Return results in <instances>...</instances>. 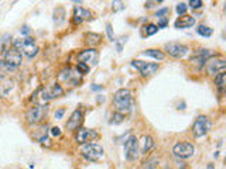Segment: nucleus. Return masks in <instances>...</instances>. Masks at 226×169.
Wrapping results in <instances>:
<instances>
[{"label": "nucleus", "mask_w": 226, "mask_h": 169, "mask_svg": "<svg viewBox=\"0 0 226 169\" xmlns=\"http://www.w3.org/2000/svg\"><path fill=\"white\" fill-rule=\"evenodd\" d=\"M113 106L119 113H129L131 110V93L129 89H119L113 96Z\"/></svg>", "instance_id": "f257e3e1"}, {"label": "nucleus", "mask_w": 226, "mask_h": 169, "mask_svg": "<svg viewBox=\"0 0 226 169\" xmlns=\"http://www.w3.org/2000/svg\"><path fill=\"white\" fill-rule=\"evenodd\" d=\"M13 48L27 58H34L38 54V47L35 45V41L31 37H26L24 39H14Z\"/></svg>", "instance_id": "f03ea898"}, {"label": "nucleus", "mask_w": 226, "mask_h": 169, "mask_svg": "<svg viewBox=\"0 0 226 169\" xmlns=\"http://www.w3.org/2000/svg\"><path fill=\"white\" fill-rule=\"evenodd\" d=\"M81 154H82V156H84L85 159H88L90 162H97L103 156V148L99 144L89 143V144H85L84 147H82Z\"/></svg>", "instance_id": "7ed1b4c3"}, {"label": "nucleus", "mask_w": 226, "mask_h": 169, "mask_svg": "<svg viewBox=\"0 0 226 169\" xmlns=\"http://www.w3.org/2000/svg\"><path fill=\"white\" fill-rule=\"evenodd\" d=\"M21 61H23V57H21V54L17 49L9 48V49L4 51V61H3V64H4L7 71L16 69L17 66L21 65Z\"/></svg>", "instance_id": "20e7f679"}, {"label": "nucleus", "mask_w": 226, "mask_h": 169, "mask_svg": "<svg viewBox=\"0 0 226 169\" xmlns=\"http://www.w3.org/2000/svg\"><path fill=\"white\" fill-rule=\"evenodd\" d=\"M209 130H211V121H209V118L207 116H198L196 120H195L194 125H192V134L196 138H201V137L207 135Z\"/></svg>", "instance_id": "39448f33"}, {"label": "nucleus", "mask_w": 226, "mask_h": 169, "mask_svg": "<svg viewBox=\"0 0 226 169\" xmlns=\"http://www.w3.org/2000/svg\"><path fill=\"white\" fill-rule=\"evenodd\" d=\"M140 150H139V141L136 137H129L124 143V156L127 161H136L139 158Z\"/></svg>", "instance_id": "423d86ee"}, {"label": "nucleus", "mask_w": 226, "mask_h": 169, "mask_svg": "<svg viewBox=\"0 0 226 169\" xmlns=\"http://www.w3.org/2000/svg\"><path fill=\"white\" fill-rule=\"evenodd\" d=\"M173 152L177 158H181V159H187V158H191L195 152V147L194 144L191 143H177L173 148Z\"/></svg>", "instance_id": "0eeeda50"}, {"label": "nucleus", "mask_w": 226, "mask_h": 169, "mask_svg": "<svg viewBox=\"0 0 226 169\" xmlns=\"http://www.w3.org/2000/svg\"><path fill=\"white\" fill-rule=\"evenodd\" d=\"M45 114H47V107L41 106V104H34L27 111V121L30 124H38L44 120Z\"/></svg>", "instance_id": "6e6552de"}, {"label": "nucleus", "mask_w": 226, "mask_h": 169, "mask_svg": "<svg viewBox=\"0 0 226 169\" xmlns=\"http://www.w3.org/2000/svg\"><path fill=\"white\" fill-rule=\"evenodd\" d=\"M131 65L136 69H139V72L143 76H153L158 71V64H154V62H144V61L134 59V61H131Z\"/></svg>", "instance_id": "1a4fd4ad"}, {"label": "nucleus", "mask_w": 226, "mask_h": 169, "mask_svg": "<svg viewBox=\"0 0 226 169\" xmlns=\"http://www.w3.org/2000/svg\"><path fill=\"white\" fill-rule=\"evenodd\" d=\"M226 68V61L223 58L215 57V58H209L207 61V72L212 76H216L219 72L225 71Z\"/></svg>", "instance_id": "9d476101"}, {"label": "nucleus", "mask_w": 226, "mask_h": 169, "mask_svg": "<svg viewBox=\"0 0 226 169\" xmlns=\"http://www.w3.org/2000/svg\"><path fill=\"white\" fill-rule=\"evenodd\" d=\"M165 51L173 58H184L188 54L189 48L180 42H170V44H165Z\"/></svg>", "instance_id": "9b49d317"}, {"label": "nucleus", "mask_w": 226, "mask_h": 169, "mask_svg": "<svg viewBox=\"0 0 226 169\" xmlns=\"http://www.w3.org/2000/svg\"><path fill=\"white\" fill-rule=\"evenodd\" d=\"M97 132L95 130H89V128H79L77 132V143L78 144H89L90 141L96 140Z\"/></svg>", "instance_id": "f8f14e48"}, {"label": "nucleus", "mask_w": 226, "mask_h": 169, "mask_svg": "<svg viewBox=\"0 0 226 169\" xmlns=\"http://www.w3.org/2000/svg\"><path fill=\"white\" fill-rule=\"evenodd\" d=\"M58 79L62 82H69V83H72V86H77L81 82V73L74 72L72 69H64V71L59 72Z\"/></svg>", "instance_id": "ddd939ff"}, {"label": "nucleus", "mask_w": 226, "mask_h": 169, "mask_svg": "<svg viewBox=\"0 0 226 169\" xmlns=\"http://www.w3.org/2000/svg\"><path fill=\"white\" fill-rule=\"evenodd\" d=\"M78 59H79V62H84L86 65H95L97 61V51L96 49H93V48H89V49H85L82 51L79 55H78Z\"/></svg>", "instance_id": "4468645a"}, {"label": "nucleus", "mask_w": 226, "mask_h": 169, "mask_svg": "<svg viewBox=\"0 0 226 169\" xmlns=\"http://www.w3.org/2000/svg\"><path fill=\"white\" fill-rule=\"evenodd\" d=\"M82 123V111L81 110H74L71 114V117L66 121V128L68 130H77L78 127Z\"/></svg>", "instance_id": "2eb2a0df"}, {"label": "nucleus", "mask_w": 226, "mask_h": 169, "mask_svg": "<svg viewBox=\"0 0 226 169\" xmlns=\"http://www.w3.org/2000/svg\"><path fill=\"white\" fill-rule=\"evenodd\" d=\"M195 23H196L195 17L184 14V16H181V17H178V19L175 20L174 26H175V28H191V27L195 26Z\"/></svg>", "instance_id": "dca6fc26"}, {"label": "nucleus", "mask_w": 226, "mask_h": 169, "mask_svg": "<svg viewBox=\"0 0 226 169\" xmlns=\"http://www.w3.org/2000/svg\"><path fill=\"white\" fill-rule=\"evenodd\" d=\"M211 57H212V54H211L209 49H201L195 57L191 58V62H192V64H196L198 68H202L204 64H207V61L211 58Z\"/></svg>", "instance_id": "f3484780"}, {"label": "nucleus", "mask_w": 226, "mask_h": 169, "mask_svg": "<svg viewBox=\"0 0 226 169\" xmlns=\"http://www.w3.org/2000/svg\"><path fill=\"white\" fill-rule=\"evenodd\" d=\"M12 89H13V80L6 75L0 73V96H7Z\"/></svg>", "instance_id": "a211bd4d"}, {"label": "nucleus", "mask_w": 226, "mask_h": 169, "mask_svg": "<svg viewBox=\"0 0 226 169\" xmlns=\"http://www.w3.org/2000/svg\"><path fill=\"white\" fill-rule=\"evenodd\" d=\"M90 17H92V13L89 10H86L84 7H78V6L74 7V21L77 24L78 23H82L86 19H90Z\"/></svg>", "instance_id": "6ab92c4d"}, {"label": "nucleus", "mask_w": 226, "mask_h": 169, "mask_svg": "<svg viewBox=\"0 0 226 169\" xmlns=\"http://www.w3.org/2000/svg\"><path fill=\"white\" fill-rule=\"evenodd\" d=\"M215 84H216V87L219 90V95L222 96L223 95V89H225V84H226V72L225 71L219 72L215 76Z\"/></svg>", "instance_id": "aec40b11"}, {"label": "nucleus", "mask_w": 226, "mask_h": 169, "mask_svg": "<svg viewBox=\"0 0 226 169\" xmlns=\"http://www.w3.org/2000/svg\"><path fill=\"white\" fill-rule=\"evenodd\" d=\"M143 145H142V152L143 154H147L149 151H151V148L154 147V141H153V137L150 135H144L143 137Z\"/></svg>", "instance_id": "412c9836"}, {"label": "nucleus", "mask_w": 226, "mask_h": 169, "mask_svg": "<svg viewBox=\"0 0 226 169\" xmlns=\"http://www.w3.org/2000/svg\"><path fill=\"white\" fill-rule=\"evenodd\" d=\"M143 55H146V57H151V58L157 59V61H164V59H165L164 52L158 51V49H146V51H143Z\"/></svg>", "instance_id": "4be33fe9"}, {"label": "nucleus", "mask_w": 226, "mask_h": 169, "mask_svg": "<svg viewBox=\"0 0 226 169\" xmlns=\"http://www.w3.org/2000/svg\"><path fill=\"white\" fill-rule=\"evenodd\" d=\"M64 20H65V10H64V7H57L55 9V11H54V21L58 24V26H61L62 23H64Z\"/></svg>", "instance_id": "5701e85b"}, {"label": "nucleus", "mask_w": 226, "mask_h": 169, "mask_svg": "<svg viewBox=\"0 0 226 169\" xmlns=\"http://www.w3.org/2000/svg\"><path fill=\"white\" fill-rule=\"evenodd\" d=\"M48 95L50 97L54 99V97H61L64 95V89L61 87V84H54L51 87V90H48Z\"/></svg>", "instance_id": "b1692460"}, {"label": "nucleus", "mask_w": 226, "mask_h": 169, "mask_svg": "<svg viewBox=\"0 0 226 169\" xmlns=\"http://www.w3.org/2000/svg\"><path fill=\"white\" fill-rule=\"evenodd\" d=\"M100 39H102V37H100V34H96V33H90L86 35V42L89 44V45H97L99 42H100Z\"/></svg>", "instance_id": "393cba45"}, {"label": "nucleus", "mask_w": 226, "mask_h": 169, "mask_svg": "<svg viewBox=\"0 0 226 169\" xmlns=\"http://www.w3.org/2000/svg\"><path fill=\"white\" fill-rule=\"evenodd\" d=\"M123 120H124V114L119 113V111H115V113L112 114V117H110L109 123H110V124H113V125H116V124L123 123Z\"/></svg>", "instance_id": "a878e982"}, {"label": "nucleus", "mask_w": 226, "mask_h": 169, "mask_svg": "<svg viewBox=\"0 0 226 169\" xmlns=\"http://www.w3.org/2000/svg\"><path fill=\"white\" fill-rule=\"evenodd\" d=\"M196 33L199 34V35H202V37H211L212 33H213V30L208 26H199L196 28Z\"/></svg>", "instance_id": "bb28decb"}, {"label": "nucleus", "mask_w": 226, "mask_h": 169, "mask_svg": "<svg viewBox=\"0 0 226 169\" xmlns=\"http://www.w3.org/2000/svg\"><path fill=\"white\" fill-rule=\"evenodd\" d=\"M157 31H158V27L155 26V24H147V26L144 27V35H147V37L154 35Z\"/></svg>", "instance_id": "cd10ccee"}, {"label": "nucleus", "mask_w": 226, "mask_h": 169, "mask_svg": "<svg viewBox=\"0 0 226 169\" xmlns=\"http://www.w3.org/2000/svg\"><path fill=\"white\" fill-rule=\"evenodd\" d=\"M187 9H188V6L185 4V3H178V4H177V7H175L177 13L180 14V16H184V14L187 13Z\"/></svg>", "instance_id": "c85d7f7f"}, {"label": "nucleus", "mask_w": 226, "mask_h": 169, "mask_svg": "<svg viewBox=\"0 0 226 169\" xmlns=\"http://www.w3.org/2000/svg\"><path fill=\"white\" fill-rule=\"evenodd\" d=\"M189 7H191L192 10H198L201 7H204V3H202L201 0H191V1H189Z\"/></svg>", "instance_id": "c756f323"}, {"label": "nucleus", "mask_w": 226, "mask_h": 169, "mask_svg": "<svg viewBox=\"0 0 226 169\" xmlns=\"http://www.w3.org/2000/svg\"><path fill=\"white\" fill-rule=\"evenodd\" d=\"M155 168H157V159H155V158L149 159V161L146 162V165H144V169H155Z\"/></svg>", "instance_id": "7c9ffc66"}, {"label": "nucleus", "mask_w": 226, "mask_h": 169, "mask_svg": "<svg viewBox=\"0 0 226 169\" xmlns=\"http://www.w3.org/2000/svg\"><path fill=\"white\" fill-rule=\"evenodd\" d=\"M78 72L79 73H88L89 72V65H86L84 62H79L78 64Z\"/></svg>", "instance_id": "2f4dec72"}, {"label": "nucleus", "mask_w": 226, "mask_h": 169, "mask_svg": "<svg viewBox=\"0 0 226 169\" xmlns=\"http://www.w3.org/2000/svg\"><path fill=\"white\" fill-rule=\"evenodd\" d=\"M168 11H170V9H168V7H162V9H160V10L155 13V17H157V19H161V17H164Z\"/></svg>", "instance_id": "473e14b6"}, {"label": "nucleus", "mask_w": 226, "mask_h": 169, "mask_svg": "<svg viewBox=\"0 0 226 169\" xmlns=\"http://www.w3.org/2000/svg\"><path fill=\"white\" fill-rule=\"evenodd\" d=\"M106 33H108V37H109L110 41H115V34H113V30H112L110 24H106Z\"/></svg>", "instance_id": "72a5a7b5"}, {"label": "nucleus", "mask_w": 226, "mask_h": 169, "mask_svg": "<svg viewBox=\"0 0 226 169\" xmlns=\"http://www.w3.org/2000/svg\"><path fill=\"white\" fill-rule=\"evenodd\" d=\"M167 24H168V20H167V17H161V19H158V30L160 28H164V27H167Z\"/></svg>", "instance_id": "f704fd0d"}, {"label": "nucleus", "mask_w": 226, "mask_h": 169, "mask_svg": "<svg viewBox=\"0 0 226 169\" xmlns=\"http://www.w3.org/2000/svg\"><path fill=\"white\" fill-rule=\"evenodd\" d=\"M65 113V109H58V110L55 111V118L57 120H59V118H62V116H64Z\"/></svg>", "instance_id": "c9c22d12"}, {"label": "nucleus", "mask_w": 226, "mask_h": 169, "mask_svg": "<svg viewBox=\"0 0 226 169\" xmlns=\"http://www.w3.org/2000/svg\"><path fill=\"white\" fill-rule=\"evenodd\" d=\"M51 135L59 137V135H61V130H59L58 127H52V128H51Z\"/></svg>", "instance_id": "e433bc0d"}, {"label": "nucleus", "mask_w": 226, "mask_h": 169, "mask_svg": "<svg viewBox=\"0 0 226 169\" xmlns=\"http://www.w3.org/2000/svg\"><path fill=\"white\" fill-rule=\"evenodd\" d=\"M112 6H116V7H115V10H119V9H124V6H123L122 1H113V3H112Z\"/></svg>", "instance_id": "4c0bfd02"}, {"label": "nucleus", "mask_w": 226, "mask_h": 169, "mask_svg": "<svg viewBox=\"0 0 226 169\" xmlns=\"http://www.w3.org/2000/svg\"><path fill=\"white\" fill-rule=\"evenodd\" d=\"M20 31H21V34H23V35H27V34L30 33V28H28L27 26H24L23 28H21V30H20Z\"/></svg>", "instance_id": "58836bf2"}, {"label": "nucleus", "mask_w": 226, "mask_h": 169, "mask_svg": "<svg viewBox=\"0 0 226 169\" xmlns=\"http://www.w3.org/2000/svg\"><path fill=\"white\" fill-rule=\"evenodd\" d=\"M90 89H92V90H102L103 86H100V84H93V86H90Z\"/></svg>", "instance_id": "ea45409f"}, {"label": "nucleus", "mask_w": 226, "mask_h": 169, "mask_svg": "<svg viewBox=\"0 0 226 169\" xmlns=\"http://www.w3.org/2000/svg\"><path fill=\"white\" fill-rule=\"evenodd\" d=\"M161 1H146V7H153V4H158Z\"/></svg>", "instance_id": "a19ab883"}, {"label": "nucleus", "mask_w": 226, "mask_h": 169, "mask_svg": "<svg viewBox=\"0 0 226 169\" xmlns=\"http://www.w3.org/2000/svg\"><path fill=\"white\" fill-rule=\"evenodd\" d=\"M3 66H4V64H3V61L0 59V73H1V69H3Z\"/></svg>", "instance_id": "79ce46f5"}]
</instances>
